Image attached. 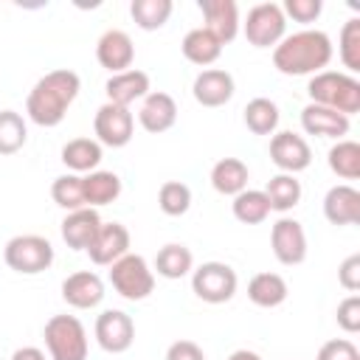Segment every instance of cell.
Wrapping results in <instances>:
<instances>
[{"label": "cell", "instance_id": "obj_36", "mask_svg": "<svg viewBox=\"0 0 360 360\" xmlns=\"http://www.w3.org/2000/svg\"><path fill=\"white\" fill-rule=\"evenodd\" d=\"M158 205L166 217H183L191 208V188L180 180H166L158 191Z\"/></svg>", "mask_w": 360, "mask_h": 360}, {"label": "cell", "instance_id": "obj_25", "mask_svg": "<svg viewBox=\"0 0 360 360\" xmlns=\"http://www.w3.org/2000/svg\"><path fill=\"white\" fill-rule=\"evenodd\" d=\"M62 163L70 172H96L101 163V143L93 138H73L62 146Z\"/></svg>", "mask_w": 360, "mask_h": 360}, {"label": "cell", "instance_id": "obj_39", "mask_svg": "<svg viewBox=\"0 0 360 360\" xmlns=\"http://www.w3.org/2000/svg\"><path fill=\"white\" fill-rule=\"evenodd\" d=\"M318 360H360V352H357V346L352 340L335 338V340H326L318 349Z\"/></svg>", "mask_w": 360, "mask_h": 360}, {"label": "cell", "instance_id": "obj_12", "mask_svg": "<svg viewBox=\"0 0 360 360\" xmlns=\"http://www.w3.org/2000/svg\"><path fill=\"white\" fill-rule=\"evenodd\" d=\"M270 248L281 264H287V267L301 264L307 259V233H304L301 222L278 219L270 231Z\"/></svg>", "mask_w": 360, "mask_h": 360}, {"label": "cell", "instance_id": "obj_14", "mask_svg": "<svg viewBox=\"0 0 360 360\" xmlns=\"http://www.w3.org/2000/svg\"><path fill=\"white\" fill-rule=\"evenodd\" d=\"M96 59H98V65L104 70H110V76L129 70L132 62H135V45H132L129 34L115 31V28L104 31L98 37V42H96Z\"/></svg>", "mask_w": 360, "mask_h": 360}, {"label": "cell", "instance_id": "obj_17", "mask_svg": "<svg viewBox=\"0 0 360 360\" xmlns=\"http://www.w3.org/2000/svg\"><path fill=\"white\" fill-rule=\"evenodd\" d=\"M233 76L228 70H219V68H208L202 70L194 84H191V93L194 98L202 104V107H222L233 98Z\"/></svg>", "mask_w": 360, "mask_h": 360}, {"label": "cell", "instance_id": "obj_22", "mask_svg": "<svg viewBox=\"0 0 360 360\" xmlns=\"http://www.w3.org/2000/svg\"><path fill=\"white\" fill-rule=\"evenodd\" d=\"M301 127L307 129V135H318V138H343L349 132V118L321 107V104H307L301 112Z\"/></svg>", "mask_w": 360, "mask_h": 360}, {"label": "cell", "instance_id": "obj_4", "mask_svg": "<svg viewBox=\"0 0 360 360\" xmlns=\"http://www.w3.org/2000/svg\"><path fill=\"white\" fill-rule=\"evenodd\" d=\"M42 338L51 360H87V332L76 315H53Z\"/></svg>", "mask_w": 360, "mask_h": 360}, {"label": "cell", "instance_id": "obj_5", "mask_svg": "<svg viewBox=\"0 0 360 360\" xmlns=\"http://www.w3.org/2000/svg\"><path fill=\"white\" fill-rule=\"evenodd\" d=\"M3 259H6L8 270H14L20 276H37L53 264V245L37 233L14 236L6 242Z\"/></svg>", "mask_w": 360, "mask_h": 360}, {"label": "cell", "instance_id": "obj_23", "mask_svg": "<svg viewBox=\"0 0 360 360\" xmlns=\"http://www.w3.org/2000/svg\"><path fill=\"white\" fill-rule=\"evenodd\" d=\"M287 295H290V287H287L284 276H278V273L264 270L248 281V298L262 309H273V307L284 304Z\"/></svg>", "mask_w": 360, "mask_h": 360}, {"label": "cell", "instance_id": "obj_19", "mask_svg": "<svg viewBox=\"0 0 360 360\" xmlns=\"http://www.w3.org/2000/svg\"><path fill=\"white\" fill-rule=\"evenodd\" d=\"M104 90H107V101H110V104L129 107L132 101L149 96V73H143V70H138V68H129V70H124V73H112V76L107 79Z\"/></svg>", "mask_w": 360, "mask_h": 360}, {"label": "cell", "instance_id": "obj_27", "mask_svg": "<svg viewBox=\"0 0 360 360\" xmlns=\"http://www.w3.org/2000/svg\"><path fill=\"white\" fill-rule=\"evenodd\" d=\"M84 183V202L87 208L96 205H110L121 197V177L115 172H90L87 177H82Z\"/></svg>", "mask_w": 360, "mask_h": 360}, {"label": "cell", "instance_id": "obj_28", "mask_svg": "<svg viewBox=\"0 0 360 360\" xmlns=\"http://www.w3.org/2000/svg\"><path fill=\"white\" fill-rule=\"evenodd\" d=\"M191 264H194L191 250L186 245H177V242L163 245L155 256V270L163 278H183L186 273H191Z\"/></svg>", "mask_w": 360, "mask_h": 360}, {"label": "cell", "instance_id": "obj_44", "mask_svg": "<svg viewBox=\"0 0 360 360\" xmlns=\"http://www.w3.org/2000/svg\"><path fill=\"white\" fill-rule=\"evenodd\" d=\"M228 360H262V357H259L256 352H248V349H236V352H233Z\"/></svg>", "mask_w": 360, "mask_h": 360}, {"label": "cell", "instance_id": "obj_2", "mask_svg": "<svg viewBox=\"0 0 360 360\" xmlns=\"http://www.w3.org/2000/svg\"><path fill=\"white\" fill-rule=\"evenodd\" d=\"M332 62V39L323 31H298L281 39L273 51V65L284 76L321 73Z\"/></svg>", "mask_w": 360, "mask_h": 360}, {"label": "cell", "instance_id": "obj_15", "mask_svg": "<svg viewBox=\"0 0 360 360\" xmlns=\"http://www.w3.org/2000/svg\"><path fill=\"white\" fill-rule=\"evenodd\" d=\"M62 298L65 304H70L73 309H93L101 304L104 298V281L90 273V270H79V273H70L65 281H62Z\"/></svg>", "mask_w": 360, "mask_h": 360}, {"label": "cell", "instance_id": "obj_21", "mask_svg": "<svg viewBox=\"0 0 360 360\" xmlns=\"http://www.w3.org/2000/svg\"><path fill=\"white\" fill-rule=\"evenodd\" d=\"M98 228H101L98 211L96 208H79V211H70L62 219V239L73 250H87V245L93 242Z\"/></svg>", "mask_w": 360, "mask_h": 360}, {"label": "cell", "instance_id": "obj_9", "mask_svg": "<svg viewBox=\"0 0 360 360\" xmlns=\"http://www.w3.org/2000/svg\"><path fill=\"white\" fill-rule=\"evenodd\" d=\"M93 129H96V138L98 143L104 146H127L135 135V118L129 112V107H118V104H101L96 118H93Z\"/></svg>", "mask_w": 360, "mask_h": 360}, {"label": "cell", "instance_id": "obj_8", "mask_svg": "<svg viewBox=\"0 0 360 360\" xmlns=\"http://www.w3.org/2000/svg\"><path fill=\"white\" fill-rule=\"evenodd\" d=\"M284 25H287V17L281 11V6L276 3H259L248 11V20H245V39L253 45V48H270V45H278L281 37H284Z\"/></svg>", "mask_w": 360, "mask_h": 360}, {"label": "cell", "instance_id": "obj_20", "mask_svg": "<svg viewBox=\"0 0 360 360\" xmlns=\"http://www.w3.org/2000/svg\"><path fill=\"white\" fill-rule=\"evenodd\" d=\"M323 217L332 225H360V191L352 186H332L323 197Z\"/></svg>", "mask_w": 360, "mask_h": 360}, {"label": "cell", "instance_id": "obj_11", "mask_svg": "<svg viewBox=\"0 0 360 360\" xmlns=\"http://www.w3.org/2000/svg\"><path fill=\"white\" fill-rule=\"evenodd\" d=\"M270 160L284 174H295V172H304L312 163V149L295 132H276L270 138Z\"/></svg>", "mask_w": 360, "mask_h": 360}, {"label": "cell", "instance_id": "obj_16", "mask_svg": "<svg viewBox=\"0 0 360 360\" xmlns=\"http://www.w3.org/2000/svg\"><path fill=\"white\" fill-rule=\"evenodd\" d=\"M200 11L205 17V31H211L219 45L231 42L239 31V8L233 0H200Z\"/></svg>", "mask_w": 360, "mask_h": 360}, {"label": "cell", "instance_id": "obj_40", "mask_svg": "<svg viewBox=\"0 0 360 360\" xmlns=\"http://www.w3.org/2000/svg\"><path fill=\"white\" fill-rule=\"evenodd\" d=\"M281 11L290 14L295 22H315L323 11V3L321 0H287Z\"/></svg>", "mask_w": 360, "mask_h": 360}, {"label": "cell", "instance_id": "obj_34", "mask_svg": "<svg viewBox=\"0 0 360 360\" xmlns=\"http://www.w3.org/2000/svg\"><path fill=\"white\" fill-rule=\"evenodd\" d=\"M51 197L68 214L70 211H79V208H87V202H84V183H82L79 174H62V177H56L53 186H51Z\"/></svg>", "mask_w": 360, "mask_h": 360}, {"label": "cell", "instance_id": "obj_6", "mask_svg": "<svg viewBox=\"0 0 360 360\" xmlns=\"http://www.w3.org/2000/svg\"><path fill=\"white\" fill-rule=\"evenodd\" d=\"M110 284L127 301H143L155 290V273L149 270L143 256L127 253V256H121L118 262L110 264Z\"/></svg>", "mask_w": 360, "mask_h": 360}, {"label": "cell", "instance_id": "obj_32", "mask_svg": "<svg viewBox=\"0 0 360 360\" xmlns=\"http://www.w3.org/2000/svg\"><path fill=\"white\" fill-rule=\"evenodd\" d=\"M129 14H132V20H135L138 28L158 31L172 17V0H132Z\"/></svg>", "mask_w": 360, "mask_h": 360}, {"label": "cell", "instance_id": "obj_38", "mask_svg": "<svg viewBox=\"0 0 360 360\" xmlns=\"http://www.w3.org/2000/svg\"><path fill=\"white\" fill-rule=\"evenodd\" d=\"M335 321L343 332L354 335L360 332V295H349L338 304V312H335Z\"/></svg>", "mask_w": 360, "mask_h": 360}, {"label": "cell", "instance_id": "obj_10", "mask_svg": "<svg viewBox=\"0 0 360 360\" xmlns=\"http://www.w3.org/2000/svg\"><path fill=\"white\" fill-rule=\"evenodd\" d=\"M96 340L104 352L121 354L135 343V323L121 309H104L96 318Z\"/></svg>", "mask_w": 360, "mask_h": 360}, {"label": "cell", "instance_id": "obj_3", "mask_svg": "<svg viewBox=\"0 0 360 360\" xmlns=\"http://www.w3.org/2000/svg\"><path fill=\"white\" fill-rule=\"evenodd\" d=\"M307 93L312 98L309 104L329 107V110H335L346 118L360 112V82L354 76L335 73V70H321L309 79Z\"/></svg>", "mask_w": 360, "mask_h": 360}, {"label": "cell", "instance_id": "obj_13", "mask_svg": "<svg viewBox=\"0 0 360 360\" xmlns=\"http://www.w3.org/2000/svg\"><path fill=\"white\" fill-rule=\"evenodd\" d=\"M129 253V231L121 222H101L98 233L87 245V256L93 264H112Z\"/></svg>", "mask_w": 360, "mask_h": 360}, {"label": "cell", "instance_id": "obj_18", "mask_svg": "<svg viewBox=\"0 0 360 360\" xmlns=\"http://www.w3.org/2000/svg\"><path fill=\"white\" fill-rule=\"evenodd\" d=\"M138 121H141V127L149 135H160V132H166V129L174 127V121H177V101L169 93L155 90V93H149L143 98L141 112H138Z\"/></svg>", "mask_w": 360, "mask_h": 360}, {"label": "cell", "instance_id": "obj_7", "mask_svg": "<svg viewBox=\"0 0 360 360\" xmlns=\"http://www.w3.org/2000/svg\"><path fill=\"white\" fill-rule=\"evenodd\" d=\"M236 270L225 262H205L191 273V290L205 304H225L236 292Z\"/></svg>", "mask_w": 360, "mask_h": 360}, {"label": "cell", "instance_id": "obj_1", "mask_svg": "<svg viewBox=\"0 0 360 360\" xmlns=\"http://www.w3.org/2000/svg\"><path fill=\"white\" fill-rule=\"evenodd\" d=\"M79 90H82L79 73H73L68 68H56L34 84V90L28 93V101H25V112L39 127H56L65 121L68 107L76 101Z\"/></svg>", "mask_w": 360, "mask_h": 360}, {"label": "cell", "instance_id": "obj_33", "mask_svg": "<svg viewBox=\"0 0 360 360\" xmlns=\"http://www.w3.org/2000/svg\"><path fill=\"white\" fill-rule=\"evenodd\" d=\"M329 169L343 180L360 177V143L357 141H338L329 149Z\"/></svg>", "mask_w": 360, "mask_h": 360}, {"label": "cell", "instance_id": "obj_43", "mask_svg": "<svg viewBox=\"0 0 360 360\" xmlns=\"http://www.w3.org/2000/svg\"><path fill=\"white\" fill-rule=\"evenodd\" d=\"M11 360H48V357H45V352H39L37 346H22V349H17V352L11 354Z\"/></svg>", "mask_w": 360, "mask_h": 360}, {"label": "cell", "instance_id": "obj_26", "mask_svg": "<svg viewBox=\"0 0 360 360\" xmlns=\"http://www.w3.org/2000/svg\"><path fill=\"white\" fill-rule=\"evenodd\" d=\"M211 186L219 194L236 197L248 186V166L239 158H222V160H217L214 169H211Z\"/></svg>", "mask_w": 360, "mask_h": 360}, {"label": "cell", "instance_id": "obj_41", "mask_svg": "<svg viewBox=\"0 0 360 360\" xmlns=\"http://www.w3.org/2000/svg\"><path fill=\"white\" fill-rule=\"evenodd\" d=\"M338 281L352 295L360 290V253H352L349 259H343V264L338 267Z\"/></svg>", "mask_w": 360, "mask_h": 360}, {"label": "cell", "instance_id": "obj_24", "mask_svg": "<svg viewBox=\"0 0 360 360\" xmlns=\"http://www.w3.org/2000/svg\"><path fill=\"white\" fill-rule=\"evenodd\" d=\"M180 51H183V56H186L191 65L208 68V65H214V62L219 59L222 45H219V39H217L211 31H205V28H191V31L183 37Z\"/></svg>", "mask_w": 360, "mask_h": 360}, {"label": "cell", "instance_id": "obj_30", "mask_svg": "<svg viewBox=\"0 0 360 360\" xmlns=\"http://www.w3.org/2000/svg\"><path fill=\"white\" fill-rule=\"evenodd\" d=\"M233 217L242 222V225H259L270 217V202L264 197V191H256V188H245L233 197Z\"/></svg>", "mask_w": 360, "mask_h": 360}, {"label": "cell", "instance_id": "obj_37", "mask_svg": "<svg viewBox=\"0 0 360 360\" xmlns=\"http://www.w3.org/2000/svg\"><path fill=\"white\" fill-rule=\"evenodd\" d=\"M340 62L349 70H360V20H349L340 28Z\"/></svg>", "mask_w": 360, "mask_h": 360}, {"label": "cell", "instance_id": "obj_42", "mask_svg": "<svg viewBox=\"0 0 360 360\" xmlns=\"http://www.w3.org/2000/svg\"><path fill=\"white\" fill-rule=\"evenodd\" d=\"M166 360H205V354L194 340H174L166 349Z\"/></svg>", "mask_w": 360, "mask_h": 360}, {"label": "cell", "instance_id": "obj_31", "mask_svg": "<svg viewBox=\"0 0 360 360\" xmlns=\"http://www.w3.org/2000/svg\"><path fill=\"white\" fill-rule=\"evenodd\" d=\"M245 124L253 135H273L278 127V107L276 101L259 96L245 104Z\"/></svg>", "mask_w": 360, "mask_h": 360}, {"label": "cell", "instance_id": "obj_29", "mask_svg": "<svg viewBox=\"0 0 360 360\" xmlns=\"http://www.w3.org/2000/svg\"><path fill=\"white\" fill-rule=\"evenodd\" d=\"M301 183L292 177V174H276L270 177L267 188H264V197L270 202V211H290L301 202Z\"/></svg>", "mask_w": 360, "mask_h": 360}, {"label": "cell", "instance_id": "obj_35", "mask_svg": "<svg viewBox=\"0 0 360 360\" xmlns=\"http://www.w3.org/2000/svg\"><path fill=\"white\" fill-rule=\"evenodd\" d=\"M28 141V129L20 112L3 110L0 112V155H17Z\"/></svg>", "mask_w": 360, "mask_h": 360}]
</instances>
